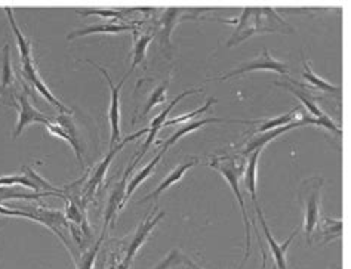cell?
Listing matches in <instances>:
<instances>
[{
	"instance_id": "6da1fadb",
	"label": "cell",
	"mask_w": 351,
	"mask_h": 269,
	"mask_svg": "<svg viewBox=\"0 0 351 269\" xmlns=\"http://www.w3.org/2000/svg\"><path fill=\"white\" fill-rule=\"evenodd\" d=\"M226 24L236 25L230 40L227 42V48H233L249 37L260 33H288L292 34L295 30L286 23L283 18L273 9L263 8H246L236 20H219Z\"/></svg>"
},
{
	"instance_id": "7a4b0ae2",
	"label": "cell",
	"mask_w": 351,
	"mask_h": 269,
	"mask_svg": "<svg viewBox=\"0 0 351 269\" xmlns=\"http://www.w3.org/2000/svg\"><path fill=\"white\" fill-rule=\"evenodd\" d=\"M245 163L246 162H240L237 160L236 157L232 155H226V157H215V159H212L208 166L210 169L217 170L218 173L223 175V178L228 182L230 188H232L234 197L239 203L240 210H242V216H243V224H245V238H246V246H245V257H243V262L240 265L239 269H242L247 261L249 257V252H251V231H249V218H247V210L245 206V200L242 192H240V187H239V179L240 176H242L243 170H245Z\"/></svg>"
},
{
	"instance_id": "3957f363",
	"label": "cell",
	"mask_w": 351,
	"mask_h": 269,
	"mask_svg": "<svg viewBox=\"0 0 351 269\" xmlns=\"http://www.w3.org/2000/svg\"><path fill=\"white\" fill-rule=\"evenodd\" d=\"M0 215L3 216H15V218H25L38 222V224L48 228L49 231L57 235L62 244L66 246L69 253L73 255L70 248V241L62 234L61 228H67V219L62 212L55 210V209H43V207H27V209H8L0 204Z\"/></svg>"
},
{
	"instance_id": "277c9868",
	"label": "cell",
	"mask_w": 351,
	"mask_h": 269,
	"mask_svg": "<svg viewBox=\"0 0 351 269\" xmlns=\"http://www.w3.org/2000/svg\"><path fill=\"white\" fill-rule=\"evenodd\" d=\"M322 187L323 179L313 176L306 179L300 187L298 200L304 210V233L307 235V244H311V237L317 228L322 206Z\"/></svg>"
},
{
	"instance_id": "5b68a950",
	"label": "cell",
	"mask_w": 351,
	"mask_h": 269,
	"mask_svg": "<svg viewBox=\"0 0 351 269\" xmlns=\"http://www.w3.org/2000/svg\"><path fill=\"white\" fill-rule=\"evenodd\" d=\"M288 80H289V83L274 81V85H276V86H280V88H283V89H286V90H289L291 94H293L295 97H297V98L302 102L304 107H306V108L308 110V113L311 114V117H313L314 120H316L319 126L328 129L329 132H334V133H337V135H341V129H339L334 122H332V118L325 113V111H323V110L319 107V104H316V99H314V98L308 94V92L302 90L304 85H301V83H297V81L292 80V79H288Z\"/></svg>"
},
{
	"instance_id": "8992f818",
	"label": "cell",
	"mask_w": 351,
	"mask_h": 269,
	"mask_svg": "<svg viewBox=\"0 0 351 269\" xmlns=\"http://www.w3.org/2000/svg\"><path fill=\"white\" fill-rule=\"evenodd\" d=\"M165 216V212H159V213H152L149 215V218L144 219L140 225H138L134 237L129 241L128 246H126V252L125 256L122 259V262L119 264L117 269H129L134 262V257L138 253V250H140L147 240H149L152 231L156 228V225L159 224V222L163 219Z\"/></svg>"
},
{
	"instance_id": "52a82bcc",
	"label": "cell",
	"mask_w": 351,
	"mask_h": 269,
	"mask_svg": "<svg viewBox=\"0 0 351 269\" xmlns=\"http://www.w3.org/2000/svg\"><path fill=\"white\" fill-rule=\"evenodd\" d=\"M145 133H149V129H143V131H140V132H136V133H134V135H129V136H126V138L123 139V141H120L117 145H114L113 148H110V151L107 153V155L104 157L103 160L99 162V164L94 169V172L90 173V178H89V181L86 182L85 188H83V194H85L86 198H90L92 196H94V192L97 191V188L99 187L101 182L104 181V176H106L108 168H110V164H112L113 159L120 153V150H122V148H123L129 141H134V139L140 138V136H143V135H145Z\"/></svg>"
},
{
	"instance_id": "ba28073f",
	"label": "cell",
	"mask_w": 351,
	"mask_h": 269,
	"mask_svg": "<svg viewBox=\"0 0 351 269\" xmlns=\"http://www.w3.org/2000/svg\"><path fill=\"white\" fill-rule=\"evenodd\" d=\"M85 61L92 64V66L104 74L107 85L110 86V92H112V99H110V108H108V120H110V127H112V141H110V148H113L114 145L119 144V139H120V90H122V86L125 85L128 74L122 80H120L119 85H114L112 77H110V74L104 67L98 66L97 62L90 60H85Z\"/></svg>"
},
{
	"instance_id": "9c48e42d",
	"label": "cell",
	"mask_w": 351,
	"mask_h": 269,
	"mask_svg": "<svg viewBox=\"0 0 351 269\" xmlns=\"http://www.w3.org/2000/svg\"><path fill=\"white\" fill-rule=\"evenodd\" d=\"M306 125H317L316 120H314L313 117H306V116H301L300 120H293L292 123L286 125V126H282V127H277V129H273V131H269V132H264V133H258L256 136H254L251 141H249L245 148H242V150L239 151L240 155H249L251 153L256 151V150H264V148L269 145L271 141H274L276 138H279L280 135L292 131V129H297V127H302Z\"/></svg>"
},
{
	"instance_id": "30bf717a",
	"label": "cell",
	"mask_w": 351,
	"mask_h": 269,
	"mask_svg": "<svg viewBox=\"0 0 351 269\" xmlns=\"http://www.w3.org/2000/svg\"><path fill=\"white\" fill-rule=\"evenodd\" d=\"M252 71H276V73H279V74H283V76H288V74H289V68H288V66H286L285 62H280V61L274 60L271 55H270V52L267 51V49H264L260 57H258L256 60H254L252 62H247V64H245V66L233 70L232 73L224 74L223 77H218L215 80L224 81V80H228V79H232V77L240 76V74L252 73Z\"/></svg>"
},
{
	"instance_id": "8fae6325",
	"label": "cell",
	"mask_w": 351,
	"mask_h": 269,
	"mask_svg": "<svg viewBox=\"0 0 351 269\" xmlns=\"http://www.w3.org/2000/svg\"><path fill=\"white\" fill-rule=\"evenodd\" d=\"M136 163H138V160L135 159L128 164L122 179H120V182L116 185L112 194H110V198H108L107 207H106V215H104V227H103V233L101 234H106V229L110 225V222L114 220L117 213L125 207V194H126V187H128V178H129V173L134 170Z\"/></svg>"
},
{
	"instance_id": "7c38bea8",
	"label": "cell",
	"mask_w": 351,
	"mask_h": 269,
	"mask_svg": "<svg viewBox=\"0 0 351 269\" xmlns=\"http://www.w3.org/2000/svg\"><path fill=\"white\" fill-rule=\"evenodd\" d=\"M18 98V108H20V113H18V123L14 131V138H18L24 129L32 125V123H42V125H48L52 122V118H49L48 116H45L43 113H40L39 110H36L32 104L29 95L25 94H20L16 97Z\"/></svg>"
},
{
	"instance_id": "4fadbf2b",
	"label": "cell",
	"mask_w": 351,
	"mask_h": 269,
	"mask_svg": "<svg viewBox=\"0 0 351 269\" xmlns=\"http://www.w3.org/2000/svg\"><path fill=\"white\" fill-rule=\"evenodd\" d=\"M197 92H202V90H200V89L184 90L181 95L175 97V99L171 102V104H168V107H166V108L162 111V113L153 120V122L150 123V126L147 127V129H149V133H147V139H145V142H144V145H143V148H141V151L138 153V155L135 157V159H136L138 162H140V160L143 159V157L147 154V151H149V148L153 145L157 133H159L160 129L165 126V122H166V120H168V117H169V114H171V111L173 110V107L177 105L182 98H186V97H189V95H191V94H197Z\"/></svg>"
},
{
	"instance_id": "5bb4252c",
	"label": "cell",
	"mask_w": 351,
	"mask_h": 269,
	"mask_svg": "<svg viewBox=\"0 0 351 269\" xmlns=\"http://www.w3.org/2000/svg\"><path fill=\"white\" fill-rule=\"evenodd\" d=\"M255 210H256L258 218H260L261 227H263V229H264V235H265L267 241H269V246H270V248H271V253H273L274 262H276V268H277V269H288V264H286V252H288V247H289V244L292 243L293 237L298 234V229L293 231V233L291 234V237H289L288 240H286V243L279 244V243H277V241L273 238L269 227H267V222H265V218H264V213H263L261 207H260V206H255Z\"/></svg>"
},
{
	"instance_id": "9a60e30c",
	"label": "cell",
	"mask_w": 351,
	"mask_h": 269,
	"mask_svg": "<svg viewBox=\"0 0 351 269\" xmlns=\"http://www.w3.org/2000/svg\"><path fill=\"white\" fill-rule=\"evenodd\" d=\"M209 123H240V125H255V122H243V120H226V118H218V117H209V118H203V120H197V122H187L184 123L181 127H178V131L175 132L173 135H171L166 141H157V144H163V150L168 151L169 148L180 141L182 136H186L189 133L196 132L197 129H200L202 126L209 125Z\"/></svg>"
},
{
	"instance_id": "2e32d148",
	"label": "cell",
	"mask_w": 351,
	"mask_h": 269,
	"mask_svg": "<svg viewBox=\"0 0 351 269\" xmlns=\"http://www.w3.org/2000/svg\"><path fill=\"white\" fill-rule=\"evenodd\" d=\"M197 163H199V159H197V157H195V159H191L190 162L182 163V164L177 166V168H175V169H173L168 176H166V178L159 183V187H157L152 194H149V196H145L143 200H140L138 203H145V201H150V200H157V198L160 197V194H162L163 191H166L169 187H172V185H173L175 182L181 181V179L184 178V175L187 173V170H190L191 168H195V166H196Z\"/></svg>"
},
{
	"instance_id": "e0dca14e",
	"label": "cell",
	"mask_w": 351,
	"mask_h": 269,
	"mask_svg": "<svg viewBox=\"0 0 351 269\" xmlns=\"http://www.w3.org/2000/svg\"><path fill=\"white\" fill-rule=\"evenodd\" d=\"M122 31H135V27L128 25V24H114V23L90 25V27H86V29L70 33L67 36V40H73V39H77V37L89 36V34H116Z\"/></svg>"
},
{
	"instance_id": "ac0fdd59",
	"label": "cell",
	"mask_w": 351,
	"mask_h": 269,
	"mask_svg": "<svg viewBox=\"0 0 351 269\" xmlns=\"http://www.w3.org/2000/svg\"><path fill=\"white\" fill-rule=\"evenodd\" d=\"M5 12L8 15V20L9 24H11L14 34L16 37V44H18V49H20V57H21V64H27V62H34L33 60V46L32 42L29 39H25V36L21 33L20 27H18L14 14H12V9L11 8H5Z\"/></svg>"
},
{
	"instance_id": "d6986e66",
	"label": "cell",
	"mask_w": 351,
	"mask_h": 269,
	"mask_svg": "<svg viewBox=\"0 0 351 269\" xmlns=\"http://www.w3.org/2000/svg\"><path fill=\"white\" fill-rule=\"evenodd\" d=\"M261 153H263V150H256V151L249 154L247 160H246L245 170H243L246 190H247L249 194H251L254 206H260V204H258V200H256V168H258V160H260Z\"/></svg>"
},
{
	"instance_id": "ffe728a7",
	"label": "cell",
	"mask_w": 351,
	"mask_h": 269,
	"mask_svg": "<svg viewBox=\"0 0 351 269\" xmlns=\"http://www.w3.org/2000/svg\"><path fill=\"white\" fill-rule=\"evenodd\" d=\"M165 153H166L165 150H160V153L157 154V155L154 157V159H153L149 164L145 166L144 169H141L140 172H138V173L134 176V179L128 183V187H126V194H125V204L128 203V200H129V198H131V196H132V194L135 192V190H136L138 187H140V185H141V183H143V182H144V181H145L147 178H149V176L152 175V172L156 169V166L159 164V162L162 160V157H163V154H165Z\"/></svg>"
},
{
	"instance_id": "44dd1931",
	"label": "cell",
	"mask_w": 351,
	"mask_h": 269,
	"mask_svg": "<svg viewBox=\"0 0 351 269\" xmlns=\"http://www.w3.org/2000/svg\"><path fill=\"white\" fill-rule=\"evenodd\" d=\"M297 113H300V108H298V107L291 110L289 113H286V114L279 116V117H276V118L261 120V122H258V123H260V126L255 127L254 131H251V133H256V135H258V133H264V132L273 131V129H277V127H282V126L289 125V123L293 122V120H297V116H295Z\"/></svg>"
},
{
	"instance_id": "7402d4cb",
	"label": "cell",
	"mask_w": 351,
	"mask_h": 269,
	"mask_svg": "<svg viewBox=\"0 0 351 269\" xmlns=\"http://www.w3.org/2000/svg\"><path fill=\"white\" fill-rule=\"evenodd\" d=\"M304 66V71H302V79L307 80L310 85H313L316 89H320L322 92H330V94H339L341 88L339 86H334L332 83H329L328 80L319 77L316 73H314L310 67V62H307V60L302 61Z\"/></svg>"
},
{
	"instance_id": "603a6c76",
	"label": "cell",
	"mask_w": 351,
	"mask_h": 269,
	"mask_svg": "<svg viewBox=\"0 0 351 269\" xmlns=\"http://www.w3.org/2000/svg\"><path fill=\"white\" fill-rule=\"evenodd\" d=\"M317 227L320 228L322 237L325 238L323 240L325 244L335 238H341V235H343V220L341 219H330L329 216H323L322 219H319Z\"/></svg>"
},
{
	"instance_id": "cb8c5ba5",
	"label": "cell",
	"mask_w": 351,
	"mask_h": 269,
	"mask_svg": "<svg viewBox=\"0 0 351 269\" xmlns=\"http://www.w3.org/2000/svg\"><path fill=\"white\" fill-rule=\"evenodd\" d=\"M184 9H169L162 16V30H160V43L163 46H168L171 42V31L173 30L175 24L180 20V15H182ZM180 23V21H178Z\"/></svg>"
},
{
	"instance_id": "d4e9b609",
	"label": "cell",
	"mask_w": 351,
	"mask_h": 269,
	"mask_svg": "<svg viewBox=\"0 0 351 269\" xmlns=\"http://www.w3.org/2000/svg\"><path fill=\"white\" fill-rule=\"evenodd\" d=\"M16 187H0V203L9 200V198H24V200H39L43 197H49V196H57L60 198H66L64 194H57V192H34V194H27V192H20L15 190Z\"/></svg>"
},
{
	"instance_id": "484cf974",
	"label": "cell",
	"mask_w": 351,
	"mask_h": 269,
	"mask_svg": "<svg viewBox=\"0 0 351 269\" xmlns=\"http://www.w3.org/2000/svg\"><path fill=\"white\" fill-rule=\"evenodd\" d=\"M153 39H154V34H141L140 37H136L134 49H132V64H131V68L128 71V76L145 60L147 48H149V44L152 43Z\"/></svg>"
},
{
	"instance_id": "4316f807",
	"label": "cell",
	"mask_w": 351,
	"mask_h": 269,
	"mask_svg": "<svg viewBox=\"0 0 351 269\" xmlns=\"http://www.w3.org/2000/svg\"><path fill=\"white\" fill-rule=\"evenodd\" d=\"M14 83V71L11 66V55H9V44H5L2 58H0V94L6 90Z\"/></svg>"
},
{
	"instance_id": "83f0119b",
	"label": "cell",
	"mask_w": 351,
	"mask_h": 269,
	"mask_svg": "<svg viewBox=\"0 0 351 269\" xmlns=\"http://www.w3.org/2000/svg\"><path fill=\"white\" fill-rule=\"evenodd\" d=\"M46 127H48V131H49L53 136L64 139V141H66V142L73 148V150H75V154H76V157H77V160H79V163L82 164V163H83V157H82V146H80V144H79V139H77V138H73L71 135H69L66 131H64V127H61L57 122H55L53 118H52L51 123L46 125Z\"/></svg>"
},
{
	"instance_id": "f1b7e54d",
	"label": "cell",
	"mask_w": 351,
	"mask_h": 269,
	"mask_svg": "<svg viewBox=\"0 0 351 269\" xmlns=\"http://www.w3.org/2000/svg\"><path fill=\"white\" fill-rule=\"evenodd\" d=\"M15 185L16 187H25V188L34 190L36 192H40L38 185H36L25 173L24 175H9V176H2V178H0V187H15Z\"/></svg>"
},
{
	"instance_id": "f546056e",
	"label": "cell",
	"mask_w": 351,
	"mask_h": 269,
	"mask_svg": "<svg viewBox=\"0 0 351 269\" xmlns=\"http://www.w3.org/2000/svg\"><path fill=\"white\" fill-rule=\"evenodd\" d=\"M104 235H106V234H101V237L98 238L97 243H95L94 246H92L90 248H88L86 252L80 256V261L76 262L77 269H94L95 259H97V256H98L101 244H103Z\"/></svg>"
},
{
	"instance_id": "4dcf8cb0",
	"label": "cell",
	"mask_w": 351,
	"mask_h": 269,
	"mask_svg": "<svg viewBox=\"0 0 351 269\" xmlns=\"http://www.w3.org/2000/svg\"><path fill=\"white\" fill-rule=\"evenodd\" d=\"M166 89H168V81L162 83V85H159V86H157V88L152 92V95H150L149 101H147L145 108H144V111H143V116L149 114L150 111H152L156 105L163 104V102L166 101Z\"/></svg>"
},
{
	"instance_id": "1f68e13d",
	"label": "cell",
	"mask_w": 351,
	"mask_h": 269,
	"mask_svg": "<svg viewBox=\"0 0 351 269\" xmlns=\"http://www.w3.org/2000/svg\"><path fill=\"white\" fill-rule=\"evenodd\" d=\"M215 102H217V99L210 98V99H208V101H206V104L203 105L202 108H197V110H195V111H191V113H189V114H184V116H181V117H175V118H172V120H166V122H165V126H173V125H182V123H187L190 118H195V117H197V116H200V114H205L206 111L212 107V104H215Z\"/></svg>"
},
{
	"instance_id": "d6a6232c",
	"label": "cell",
	"mask_w": 351,
	"mask_h": 269,
	"mask_svg": "<svg viewBox=\"0 0 351 269\" xmlns=\"http://www.w3.org/2000/svg\"><path fill=\"white\" fill-rule=\"evenodd\" d=\"M66 219L70 222H75V224H77V225L83 224V210L77 206L75 201H67Z\"/></svg>"
},
{
	"instance_id": "836d02e7",
	"label": "cell",
	"mask_w": 351,
	"mask_h": 269,
	"mask_svg": "<svg viewBox=\"0 0 351 269\" xmlns=\"http://www.w3.org/2000/svg\"><path fill=\"white\" fill-rule=\"evenodd\" d=\"M82 16H89V15H98V16H104V18H119L120 14L119 11H110V9H104V11H99V9H95V11H77Z\"/></svg>"
},
{
	"instance_id": "e575fe53",
	"label": "cell",
	"mask_w": 351,
	"mask_h": 269,
	"mask_svg": "<svg viewBox=\"0 0 351 269\" xmlns=\"http://www.w3.org/2000/svg\"><path fill=\"white\" fill-rule=\"evenodd\" d=\"M261 252H263V269H265V265H267V255H265V252H264V248L261 247ZM271 269H277L276 266H273Z\"/></svg>"
},
{
	"instance_id": "d590c367",
	"label": "cell",
	"mask_w": 351,
	"mask_h": 269,
	"mask_svg": "<svg viewBox=\"0 0 351 269\" xmlns=\"http://www.w3.org/2000/svg\"><path fill=\"white\" fill-rule=\"evenodd\" d=\"M107 269H116L114 266H110V268H107Z\"/></svg>"
}]
</instances>
